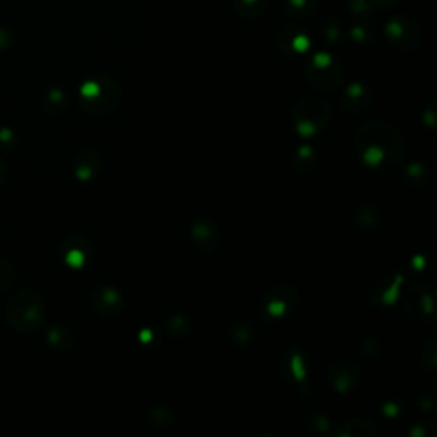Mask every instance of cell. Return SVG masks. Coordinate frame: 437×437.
Here are the masks:
<instances>
[{
  "instance_id": "cb8c5ba5",
  "label": "cell",
  "mask_w": 437,
  "mask_h": 437,
  "mask_svg": "<svg viewBox=\"0 0 437 437\" xmlns=\"http://www.w3.org/2000/svg\"><path fill=\"white\" fill-rule=\"evenodd\" d=\"M193 330V321L192 318L185 313H171V315L166 316L164 320V332L169 338L173 340H181V338H186Z\"/></svg>"
},
{
  "instance_id": "ffe728a7",
  "label": "cell",
  "mask_w": 437,
  "mask_h": 437,
  "mask_svg": "<svg viewBox=\"0 0 437 437\" xmlns=\"http://www.w3.org/2000/svg\"><path fill=\"white\" fill-rule=\"evenodd\" d=\"M101 169V158L96 151H82L74 161V176L82 183L92 181Z\"/></svg>"
},
{
  "instance_id": "484cf974",
  "label": "cell",
  "mask_w": 437,
  "mask_h": 437,
  "mask_svg": "<svg viewBox=\"0 0 437 437\" xmlns=\"http://www.w3.org/2000/svg\"><path fill=\"white\" fill-rule=\"evenodd\" d=\"M284 11L294 19L313 18L320 11V0H284Z\"/></svg>"
},
{
  "instance_id": "60d3db41",
  "label": "cell",
  "mask_w": 437,
  "mask_h": 437,
  "mask_svg": "<svg viewBox=\"0 0 437 437\" xmlns=\"http://www.w3.org/2000/svg\"><path fill=\"white\" fill-rule=\"evenodd\" d=\"M427 265H428V260H427V257L423 253L414 254V257L410 258V263H409V266L411 269V271H415V274H417V275L423 274V271L427 270Z\"/></svg>"
},
{
  "instance_id": "277c9868",
  "label": "cell",
  "mask_w": 437,
  "mask_h": 437,
  "mask_svg": "<svg viewBox=\"0 0 437 437\" xmlns=\"http://www.w3.org/2000/svg\"><path fill=\"white\" fill-rule=\"evenodd\" d=\"M277 367L284 381L291 383L298 388V392L304 400L313 401L311 396H315V389L309 383L311 376V360H309L308 352L298 343H292L280 352L277 359Z\"/></svg>"
},
{
  "instance_id": "ac0fdd59",
  "label": "cell",
  "mask_w": 437,
  "mask_h": 437,
  "mask_svg": "<svg viewBox=\"0 0 437 437\" xmlns=\"http://www.w3.org/2000/svg\"><path fill=\"white\" fill-rule=\"evenodd\" d=\"M258 326L252 318H237L227 328V340L234 347H249L257 340Z\"/></svg>"
},
{
  "instance_id": "7a4b0ae2",
  "label": "cell",
  "mask_w": 437,
  "mask_h": 437,
  "mask_svg": "<svg viewBox=\"0 0 437 437\" xmlns=\"http://www.w3.org/2000/svg\"><path fill=\"white\" fill-rule=\"evenodd\" d=\"M46 316V299L33 287L21 288L6 306V321L14 332L31 333L43 325Z\"/></svg>"
},
{
  "instance_id": "7bdbcfd3",
  "label": "cell",
  "mask_w": 437,
  "mask_h": 437,
  "mask_svg": "<svg viewBox=\"0 0 437 437\" xmlns=\"http://www.w3.org/2000/svg\"><path fill=\"white\" fill-rule=\"evenodd\" d=\"M372 6L381 7V9H393V7L400 6L401 0H371Z\"/></svg>"
},
{
  "instance_id": "f35d334b",
  "label": "cell",
  "mask_w": 437,
  "mask_h": 437,
  "mask_svg": "<svg viewBox=\"0 0 437 437\" xmlns=\"http://www.w3.org/2000/svg\"><path fill=\"white\" fill-rule=\"evenodd\" d=\"M417 406L422 414H426V415L434 414L436 400H434V396H432V393H428V392L420 393L417 396Z\"/></svg>"
},
{
  "instance_id": "8992f818",
  "label": "cell",
  "mask_w": 437,
  "mask_h": 437,
  "mask_svg": "<svg viewBox=\"0 0 437 437\" xmlns=\"http://www.w3.org/2000/svg\"><path fill=\"white\" fill-rule=\"evenodd\" d=\"M304 77L316 91L335 92L343 84L345 70L342 62L328 52H316L304 63Z\"/></svg>"
},
{
  "instance_id": "7c38bea8",
  "label": "cell",
  "mask_w": 437,
  "mask_h": 437,
  "mask_svg": "<svg viewBox=\"0 0 437 437\" xmlns=\"http://www.w3.org/2000/svg\"><path fill=\"white\" fill-rule=\"evenodd\" d=\"M275 45L288 55H304L311 50L313 38L301 24H284L275 35Z\"/></svg>"
},
{
  "instance_id": "5bb4252c",
  "label": "cell",
  "mask_w": 437,
  "mask_h": 437,
  "mask_svg": "<svg viewBox=\"0 0 437 437\" xmlns=\"http://www.w3.org/2000/svg\"><path fill=\"white\" fill-rule=\"evenodd\" d=\"M91 304L97 315L104 318H118L125 311L123 294L113 286H99L92 291Z\"/></svg>"
},
{
  "instance_id": "e575fe53",
  "label": "cell",
  "mask_w": 437,
  "mask_h": 437,
  "mask_svg": "<svg viewBox=\"0 0 437 437\" xmlns=\"http://www.w3.org/2000/svg\"><path fill=\"white\" fill-rule=\"evenodd\" d=\"M16 280V270L11 261L0 258V294L6 292Z\"/></svg>"
},
{
  "instance_id": "f546056e",
  "label": "cell",
  "mask_w": 437,
  "mask_h": 437,
  "mask_svg": "<svg viewBox=\"0 0 437 437\" xmlns=\"http://www.w3.org/2000/svg\"><path fill=\"white\" fill-rule=\"evenodd\" d=\"M349 36L357 45H371L376 40V33L371 26V21H357L355 24H352Z\"/></svg>"
},
{
  "instance_id": "d590c367",
  "label": "cell",
  "mask_w": 437,
  "mask_h": 437,
  "mask_svg": "<svg viewBox=\"0 0 437 437\" xmlns=\"http://www.w3.org/2000/svg\"><path fill=\"white\" fill-rule=\"evenodd\" d=\"M381 415L388 420H398L401 419V415L405 414V409L398 400H384L379 406Z\"/></svg>"
},
{
  "instance_id": "7402d4cb",
  "label": "cell",
  "mask_w": 437,
  "mask_h": 437,
  "mask_svg": "<svg viewBox=\"0 0 437 437\" xmlns=\"http://www.w3.org/2000/svg\"><path fill=\"white\" fill-rule=\"evenodd\" d=\"M146 423L152 431L166 432L176 426V411L168 405H156L147 410Z\"/></svg>"
},
{
  "instance_id": "f1b7e54d",
  "label": "cell",
  "mask_w": 437,
  "mask_h": 437,
  "mask_svg": "<svg viewBox=\"0 0 437 437\" xmlns=\"http://www.w3.org/2000/svg\"><path fill=\"white\" fill-rule=\"evenodd\" d=\"M420 367L428 376H434L437 372V345L434 340L427 338L420 352Z\"/></svg>"
},
{
  "instance_id": "6da1fadb",
  "label": "cell",
  "mask_w": 437,
  "mask_h": 437,
  "mask_svg": "<svg viewBox=\"0 0 437 437\" xmlns=\"http://www.w3.org/2000/svg\"><path fill=\"white\" fill-rule=\"evenodd\" d=\"M354 151L364 166L377 175H392L405 161V139L388 120H371L354 135Z\"/></svg>"
},
{
  "instance_id": "5b68a950",
  "label": "cell",
  "mask_w": 437,
  "mask_h": 437,
  "mask_svg": "<svg viewBox=\"0 0 437 437\" xmlns=\"http://www.w3.org/2000/svg\"><path fill=\"white\" fill-rule=\"evenodd\" d=\"M291 118L299 137H316L332 120V106L323 97L308 96L294 106Z\"/></svg>"
},
{
  "instance_id": "d4e9b609",
  "label": "cell",
  "mask_w": 437,
  "mask_h": 437,
  "mask_svg": "<svg viewBox=\"0 0 437 437\" xmlns=\"http://www.w3.org/2000/svg\"><path fill=\"white\" fill-rule=\"evenodd\" d=\"M232 9L243 19H260L270 9V0H234Z\"/></svg>"
},
{
  "instance_id": "d6a6232c",
  "label": "cell",
  "mask_w": 437,
  "mask_h": 437,
  "mask_svg": "<svg viewBox=\"0 0 437 437\" xmlns=\"http://www.w3.org/2000/svg\"><path fill=\"white\" fill-rule=\"evenodd\" d=\"M383 352H384L383 343H381L379 338L376 337H369L360 343V355L367 360L381 359L383 357Z\"/></svg>"
},
{
  "instance_id": "9c48e42d",
  "label": "cell",
  "mask_w": 437,
  "mask_h": 437,
  "mask_svg": "<svg viewBox=\"0 0 437 437\" xmlns=\"http://www.w3.org/2000/svg\"><path fill=\"white\" fill-rule=\"evenodd\" d=\"M326 379L338 394H349L364 381V369L352 359H337L326 367Z\"/></svg>"
},
{
  "instance_id": "52a82bcc",
  "label": "cell",
  "mask_w": 437,
  "mask_h": 437,
  "mask_svg": "<svg viewBox=\"0 0 437 437\" xmlns=\"http://www.w3.org/2000/svg\"><path fill=\"white\" fill-rule=\"evenodd\" d=\"M400 299H403L405 313L415 323L432 325L436 321V294L427 282H414L409 287L403 286Z\"/></svg>"
},
{
  "instance_id": "d6986e66",
  "label": "cell",
  "mask_w": 437,
  "mask_h": 437,
  "mask_svg": "<svg viewBox=\"0 0 437 437\" xmlns=\"http://www.w3.org/2000/svg\"><path fill=\"white\" fill-rule=\"evenodd\" d=\"M403 181L415 192H427L432 185V173L420 161H410L403 166Z\"/></svg>"
},
{
  "instance_id": "3957f363",
  "label": "cell",
  "mask_w": 437,
  "mask_h": 437,
  "mask_svg": "<svg viewBox=\"0 0 437 437\" xmlns=\"http://www.w3.org/2000/svg\"><path fill=\"white\" fill-rule=\"evenodd\" d=\"M122 101V86L109 75L99 74L84 80L79 87V106L91 117L103 118L113 113Z\"/></svg>"
},
{
  "instance_id": "83f0119b",
  "label": "cell",
  "mask_w": 437,
  "mask_h": 437,
  "mask_svg": "<svg viewBox=\"0 0 437 437\" xmlns=\"http://www.w3.org/2000/svg\"><path fill=\"white\" fill-rule=\"evenodd\" d=\"M304 427L308 428L311 434L316 436H328L333 432V422L328 415L321 414V411H311L304 417Z\"/></svg>"
},
{
  "instance_id": "9a60e30c",
  "label": "cell",
  "mask_w": 437,
  "mask_h": 437,
  "mask_svg": "<svg viewBox=\"0 0 437 437\" xmlns=\"http://www.w3.org/2000/svg\"><path fill=\"white\" fill-rule=\"evenodd\" d=\"M62 258L69 269L79 270L87 265L92 257V246L84 234H69L62 243Z\"/></svg>"
},
{
  "instance_id": "836d02e7",
  "label": "cell",
  "mask_w": 437,
  "mask_h": 437,
  "mask_svg": "<svg viewBox=\"0 0 437 437\" xmlns=\"http://www.w3.org/2000/svg\"><path fill=\"white\" fill-rule=\"evenodd\" d=\"M321 35L328 43H338L342 40V26L335 19H323Z\"/></svg>"
},
{
  "instance_id": "ab89813d",
  "label": "cell",
  "mask_w": 437,
  "mask_h": 437,
  "mask_svg": "<svg viewBox=\"0 0 437 437\" xmlns=\"http://www.w3.org/2000/svg\"><path fill=\"white\" fill-rule=\"evenodd\" d=\"M16 142V134L11 129H0V149L4 151H12L14 149Z\"/></svg>"
},
{
  "instance_id": "ba28073f",
  "label": "cell",
  "mask_w": 437,
  "mask_h": 437,
  "mask_svg": "<svg viewBox=\"0 0 437 437\" xmlns=\"http://www.w3.org/2000/svg\"><path fill=\"white\" fill-rule=\"evenodd\" d=\"M384 38L396 52L411 53L422 41V31L414 18L405 14L393 16L384 24Z\"/></svg>"
},
{
  "instance_id": "4fadbf2b",
  "label": "cell",
  "mask_w": 437,
  "mask_h": 437,
  "mask_svg": "<svg viewBox=\"0 0 437 437\" xmlns=\"http://www.w3.org/2000/svg\"><path fill=\"white\" fill-rule=\"evenodd\" d=\"M376 103V96L372 87L364 80H354L343 89L340 97V106L347 113L360 114L366 113Z\"/></svg>"
},
{
  "instance_id": "603a6c76",
  "label": "cell",
  "mask_w": 437,
  "mask_h": 437,
  "mask_svg": "<svg viewBox=\"0 0 437 437\" xmlns=\"http://www.w3.org/2000/svg\"><path fill=\"white\" fill-rule=\"evenodd\" d=\"M46 343H48L50 349H53L58 354H69L74 350L75 347V338L69 328L60 325H52L46 330Z\"/></svg>"
},
{
  "instance_id": "b9f144b4",
  "label": "cell",
  "mask_w": 437,
  "mask_h": 437,
  "mask_svg": "<svg viewBox=\"0 0 437 437\" xmlns=\"http://www.w3.org/2000/svg\"><path fill=\"white\" fill-rule=\"evenodd\" d=\"M139 342L144 343V345H149V343L154 342V330L152 328H142L139 332Z\"/></svg>"
},
{
  "instance_id": "ee69618b",
  "label": "cell",
  "mask_w": 437,
  "mask_h": 437,
  "mask_svg": "<svg viewBox=\"0 0 437 437\" xmlns=\"http://www.w3.org/2000/svg\"><path fill=\"white\" fill-rule=\"evenodd\" d=\"M7 180V166L2 159H0V186L4 185V181Z\"/></svg>"
},
{
  "instance_id": "1f68e13d",
  "label": "cell",
  "mask_w": 437,
  "mask_h": 437,
  "mask_svg": "<svg viewBox=\"0 0 437 437\" xmlns=\"http://www.w3.org/2000/svg\"><path fill=\"white\" fill-rule=\"evenodd\" d=\"M372 2L371 0H350L349 2V12L352 18L357 21H371L374 19V12H372Z\"/></svg>"
},
{
  "instance_id": "2e32d148",
  "label": "cell",
  "mask_w": 437,
  "mask_h": 437,
  "mask_svg": "<svg viewBox=\"0 0 437 437\" xmlns=\"http://www.w3.org/2000/svg\"><path fill=\"white\" fill-rule=\"evenodd\" d=\"M190 239L200 253H212L219 244V229L212 219L198 217L190 224Z\"/></svg>"
},
{
  "instance_id": "e0dca14e",
  "label": "cell",
  "mask_w": 437,
  "mask_h": 437,
  "mask_svg": "<svg viewBox=\"0 0 437 437\" xmlns=\"http://www.w3.org/2000/svg\"><path fill=\"white\" fill-rule=\"evenodd\" d=\"M352 220L362 232H374L383 226V212L372 202H360L352 209Z\"/></svg>"
},
{
  "instance_id": "44dd1931",
  "label": "cell",
  "mask_w": 437,
  "mask_h": 437,
  "mask_svg": "<svg viewBox=\"0 0 437 437\" xmlns=\"http://www.w3.org/2000/svg\"><path fill=\"white\" fill-rule=\"evenodd\" d=\"M333 434L335 437H376L377 427L372 420L354 417L342 422Z\"/></svg>"
},
{
  "instance_id": "8fae6325",
  "label": "cell",
  "mask_w": 437,
  "mask_h": 437,
  "mask_svg": "<svg viewBox=\"0 0 437 437\" xmlns=\"http://www.w3.org/2000/svg\"><path fill=\"white\" fill-rule=\"evenodd\" d=\"M405 274L403 271H393V274L383 275L371 284L367 291V301L371 306L376 308H392L400 301L401 288L405 286Z\"/></svg>"
},
{
  "instance_id": "4316f807",
  "label": "cell",
  "mask_w": 437,
  "mask_h": 437,
  "mask_svg": "<svg viewBox=\"0 0 437 437\" xmlns=\"http://www.w3.org/2000/svg\"><path fill=\"white\" fill-rule=\"evenodd\" d=\"M316 164H318V156L315 147L308 146V144L298 147L294 161H292V168H294V171L298 173V175H309V173L315 171Z\"/></svg>"
},
{
  "instance_id": "30bf717a",
  "label": "cell",
  "mask_w": 437,
  "mask_h": 437,
  "mask_svg": "<svg viewBox=\"0 0 437 437\" xmlns=\"http://www.w3.org/2000/svg\"><path fill=\"white\" fill-rule=\"evenodd\" d=\"M299 291L294 286L288 284H280V286L271 287L266 296L263 298L261 308L266 316L280 320V318L291 316L299 306Z\"/></svg>"
},
{
  "instance_id": "8d00e7d4",
  "label": "cell",
  "mask_w": 437,
  "mask_h": 437,
  "mask_svg": "<svg viewBox=\"0 0 437 437\" xmlns=\"http://www.w3.org/2000/svg\"><path fill=\"white\" fill-rule=\"evenodd\" d=\"M437 427L432 422H415L409 428V437H436Z\"/></svg>"
},
{
  "instance_id": "4dcf8cb0",
  "label": "cell",
  "mask_w": 437,
  "mask_h": 437,
  "mask_svg": "<svg viewBox=\"0 0 437 437\" xmlns=\"http://www.w3.org/2000/svg\"><path fill=\"white\" fill-rule=\"evenodd\" d=\"M69 104V96L63 89H52V91L46 92L43 99V109L50 114L62 113L63 109Z\"/></svg>"
},
{
  "instance_id": "74e56055",
  "label": "cell",
  "mask_w": 437,
  "mask_h": 437,
  "mask_svg": "<svg viewBox=\"0 0 437 437\" xmlns=\"http://www.w3.org/2000/svg\"><path fill=\"white\" fill-rule=\"evenodd\" d=\"M420 120H422V125L428 130H434L437 126V104L432 101L428 103L426 108L422 109V114H420Z\"/></svg>"
}]
</instances>
